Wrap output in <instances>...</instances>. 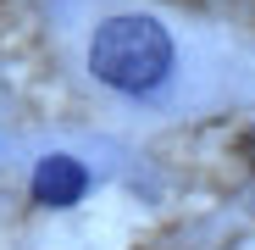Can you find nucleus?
<instances>
[{"label":"nucleus","instance_id":"f03ea898","mask_svg":"<svg viewBox=\"0 0 255 250\" xmlns=\"http://www.w3.org/2000/svg\"><path fill=\"white\" fill-rule=\"evenodd\" d=\"M89 189V167L72 156H45L33 167V200L39 206H78Z\"/></svg>","mask_w":255,"mask_h":250},{"label":"nucleus","instance_id":"f257e3e1","mask_svg":"<svg viewBox=\"0 0 255 250\" xmlns=\"http://www.w3.org/2000/svg\"><path fill=\"white\" fill-rule=\"evenodd\" d=\"M89 67L122 95H144L172 72V39L155 17H111L89 39Z\"/></svg>","mask_w":255,"mask_h":250}]
</instances>
